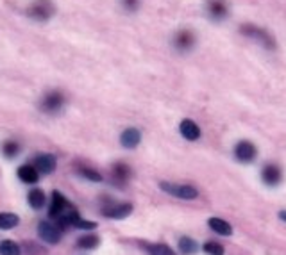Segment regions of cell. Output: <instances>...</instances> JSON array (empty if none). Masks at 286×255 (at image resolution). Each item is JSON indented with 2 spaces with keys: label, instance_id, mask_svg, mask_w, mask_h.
<instances>
[{
  "label": "cell",
  "instance_id": "obj_1",
  "mask_svg": "<svg viewBox=\"0 0 286 255\" xmlns=\"http://www.w3.org/2000/svg\"><path fill=\"white\" fill-rule=\"evenodd\" d=\"M240 32L245 37H249V40L258 41V43L261 45V47H265L266 50H276V40H274V36L270 34V32H266L265 29L256 27V25H252V24H243L242 27H240Z\"/></svg>",
  "mask_w": 286,
  "mask_h": 255
},
{
  "label": "cell",
  "instance_id": "obj_2",
  "mask_svg": "<svg viewBox=\"0 0 286 255\" xmlns=\"http://www.w3.org/2000/svg\"><path fill=\"white\" fill-rule=\"evenodd\" d=\"M159 187L165 193L172 194L181 200H195L199 197V191L193 186H181V184H172V182H161Z\"/></svg>",
  "mask_w": 286,
  "mask_h": 255
},
{
  "label": "cell",
  "instance_id": "obj_3",
  "mask_svg": "<svg viewBox=\"0 0 286 255\" xmlns=\"http://www.w3.org/2000/svg\"><path fill=\"white\" fill-rule=\"evenodd\" d=\"M27 13H29V16L34 18L38 22H47L48 18L56 13V9H54V6H52L50 0H38V2H34L29 7Z\"/></svg>",
  "mask_w": 286,
  "mask_h": 255
},
{
  "label": "cell",
  "instance_id": "obj_4",
  "mask_svg": "<svg viewBox=\"0 0 286 255\" xmlns=\"http://www.w3.org/2000/svg\"><path fill=\"white\" fill-rule=\"evenodd\" d=\"M38 236H40V239H43L45 243H48V245H58V243L61 241V230H59L56 225L48 223V221H41V223L38 225Z\"/></svg>",
  "mask_w": 286,
  "mask_h": 255
},
{
  "label": "cell",
  "instance_id": "obj_5",
  "mask_svg": "<svg viewBox=\"0 0 286 255\" xmlns=\"http://www.w3.org/2000/svg\"><path fill=\"white\" fill-rule=\"evenodd\" d=\"M63 104H65V96L59 91H50L43 96V100H41V111L58 112L63 107Z\"/></svg>",
  "mask_w": 286,
  "mask_h": 255
},
{
  "label": "cell",
  "instance_id": "obj_6",
  "mask_svg": "<svg viewBox=\"0 0 286 255\" xmlns=\"http://www.w3.org/2000/svg\"><path fill=\"white\" fill-rule=\"evenodd\" d=\"M235 155L238 161H242V163H251V161L256 159V155H258V150H256V146L251 143V141H240L238 145L235 146Z\"/></svg>",
  "mask_w": 286,
  "mask_h": 255
},
{
  "label": "cell",
  "instance_id": "obj_7",
  "mask_svg": "<svg viewBox=\"0 0 286 255\" xmlns=\"http://www.w3.org/2000/svg\"><path fill=\"white\" fill-rule=\"evenodd\" d=\"M206 11L213 20H224L229 14V7L225 0H208L206 2Z\"/></svg>",
  "mask_w": 286,
  "mask_h": 255
},
{
  "label": "cell",
  "instance_id": "obj_8",
  "mask_svg": "<svg viewBox=\"0 0 286 255\" xmlns=\"http://www.w3.org/2000/svg\"><path fill=\"white\" fill-rule=\"evenodd\" d=\"M79 220H81V218H79V211L72 204L66 205L65 211H63L61 214L56 218V221H58V225H59V228H66V227H72V225L75 227V223H77Z\"/></svg>",
  "mask_w": 286,
  "mask_h": 255
},
{
  "label": "cell",
  "instance_id": "obj_9",
  "mask_svg": "<svg viewBox=\"0 0 286 255\" xmlns=\"http://www.w3.org/2000/svg\"><path fill=\"white\" fill-rule=\"evenodd\" d=\"M34 168L38 170V173H43V175L52 173L56 168V157L52 153H40L34 159Z\"/></svg>",
  "mask_w": 286,
  "mask_h": 255
},
{
  "label": "cell",
  "instance_id": "obj_10",
  "mask_svg": "<svg viewBox=\"0 0 286 255\" xmlns=\"http://www.w3.org/2000/svg\"><path fill=\"white\" fill-rule=\"evenodd\" d=\"M174 45H175V48H177V50L188 52L195 45V34L191 31H188V29H183V31H179L177 34H175Z\"/></svg>",
  "mask_w": 286,
  "mask_h": 255
},
{
  "label": "cell",
  "instance_id": "obj_11",
  "mask_svg": "<svg viewBox=\"0 0 286 255\" xmlns=\"http://www.w3.org/2000/svg\"><path fill=\"white\" fill-rule=\"evenodd\" d=\"M133 212V205L131 204H118V205H111V207L104 209V216L111 220H122L127 218V216Z\"/></svg>",
  "mask_w": 286,
  "mask_h": 255
},
{
  "label": "cell",
  "instance_id": "obj_12",
  "mask_svg": "<svg viewBox=\"0 0 286 255\" xmlns=\"http://www.w3.org/2000/svg\"><path fill=\"white\" fill-rule=\"evenodd\" d=\"M179 130L183 134V138H186L188 141H195L201 138V129L193 120H183L179 125Z\"/></svg>",
  "mask_w": 286,
  "mask_h": 255
},
{
  "label": "cell",
  "instance_id": "obj_13",
  "mask_svg": "<svg viewBox=\"0 0 286 255\" xmlns=\"http://www.w3.org/2000/svg\"><path fill=\"white\" fill-rule=\"evenodd\" d=\"M68 205V202H66V198L63 197V193H59V191H54L52 193V204H50V211H48V214H50V218H58L59 214H61L63 211H65V207Z\"/></svg>",
  "mask_w": 286,
  "mask_h": 255
},
{
  "label": "cell",
  "instance_id": "obj_14",
  "mask_svg": "<svg viewBox=\"0 0 286 255\" xmlns=\"http://www.w3.org/2000/svg\"><path fill=\"white\" fill-rule=\"evenodd\" d=\"M120 141H122V145L126 146V148H136V146L140 145V141H141L140 130L126 129L122 132V136H120Z\"/></svg>",
  "mask_w": 286,
  "mask_h": 255
},
{
  "label": "cell",
  "instance_id": "obj_15",
  "mask_svg": "<svg viewBox=\"0 0 286 255\" xmlns=\"http://www.w3.org/2000/svg\"><path fill=\"white\" fill-rule=\"evenodd\" d=\"M261 177L269 186H276L277 182H281V170L276 164H266L261 171Z\"/></svg>",
  "mask_w": 286,
  "mask_h": 255
},
{
  "label": "cell",
  "instance_id": "obj_16",
  "mask_svg": "<svg viewBox=\"0 0 286 255\" xmlns=\"http://www.w3.org/2000/svg\"><path fill=\"white\" fill-rule=\"evenodd\" d=\"M18 179L25 184H36L38 179H40V173L34 166H29V164H24V166L18 168Z\"/></svg>",
  "mask_w": 286,
  "mask_h": 255
},
{
  "label": "cell",
  "instance_id": "obj_17",
  "mask_svg": "<svg viewBox=\"0 0 286 255\" xmlns=\"http://www.w3.org/2000/svg\"><path fill=\"white\" fill-rule=\"evenodd\" d=\"M131 177V168L127 166L126 163H116L113 166V181H116L118 184L127 182Z\"/></svg>",
  "mask_w": 286,
  "mask_h": 255
},
{
  "label": "cell",
  "instance_id": "obj_18",
  "mask_svg": "<svg viewBox=\"0 0 286 255\" xmlns=\"http://www.w3.org/2000/svg\"><path fill=\"white\" fill-rule=\"evenodd\" d=\"M208 225H209V227H211V230H214V232H217V234H220V236H231V234H233L231 225H229L225 220L211 218V220L208 221Z\"/></svg>",
  "mask_w": 286,
  "mask_h": 255
},
{
  "label": "cell",
  "instance_id": "obj_19",
  "mask_svg": "<svg viewBox=\"0 0 286 255\" xmlns=\"http://www.w3.org/2000/svg\"><path fill=\"white\" fill-rule=\"evenodd\" d=\"M20 223V218L13 212H0V230H11Z\"/></svg>",
  "mask_w": 286,
  "mask_h": 255
},
{
  "label": "cell",
  "instance_id": "obj_20",
  "mask_svg": "<svg viewBox=\"0 0 286 255\" xmlns=\"http://www.w3.org/2000/svg\"><path fill=\"white\" fill-rule=\"evenodd\" d=\"M29 204H31L32 209H36V211H40V209H43L45 202H47V198H45V193L43 189H32L31 193H29Z\"/></svg>",
  "mask_w": 286,
  "mask_h": 255
},
{
  "label": "cell",
  "instance_id": "obj_21",
  "mask_svg": "<svg viewBox=\"0 0 286 255\" xmlns=\"http://www.w3.org/2000/svg\"><path fill=\"white\" fill-rule=\"evenodd\" d=\"M99 243H100L99 236L86 234V236H82V238H79L77 246H79V248H84V250H93V248H97V246H99Z\"/></svg>",
  "mask_w": 286,
  "mask_h": 255
},
{
  "label": "cell",
  "instance_id": "obj_22",
  "mask_svg": "<svg viewBox=\"0 0 286 255\" xmlns=\"http://www.w3.org/2000/svg\"><path fill=\"white\" fill-rule=\"evenodd\" d=\"M0 255H22V248L20 245L7 239V241L0 243Z\"/></svg>",
  "mask_w": 286,
  "mask_h": 255
},
{
  "label": "cell",
  "instance_id": "obj_23",
  "mask_svg": "<svg viewBox=\"0 0 286 255\" xmlns=\"http://www.w3.org/2000/svg\"><path fill=\"white\" fill-rule=\"evenodd\" d=\"M197 248H199L197 243H195L191 238H181L179 239V250H181V253L191 255V253L197 252Z\"/></svg>",
  "mask_w": 286,
  "mask_h": 255
},
{
  "label": "cell",
  "instance_id": "obj_24",
  "mask_svg": "<svg viewBox=\"0 0 286 255\" xmlns=\"http://www.w3.org/2000/svg\"><path fill=\"white\" fill-rule=\"evenodd\" d=\"M77 173L81 175V177H84V179H88V181H92V182H102V175H100L99 171L92 170V168H79Z\"/></svg>",
  "mask_w": 286,
  "mask_h": 255
},
{
  "label": "cell",
  "instance_id": "obj_25",
  "mask_svg": "<svg viewBox=\"0 0 286 255\" xmlns=\"http://www.w3.org/2000/svg\"><path fill=\"white\" fill-rule=\"evenodd\" d=\"M150 255H175L174 250L168 245H163V243H157V245H150L149 246Z\"/></svg>",
  "mask_w": 286,
  "mask_h": 255
},
{
  "label": "cell",
  "instance_id": "obj_26",
  "mask_svg": "<svg viewBox=\"0 0 286 255\" xmlns=\"http://www.w3.org/2000/svg\"><path fill=\"white\" fill-rule=\"evenodd\" d=\"M18 152H20V145L16 143V141H6L4 143V153H6V157H16Z\"/></svg>",
  "mask_w": 286,
  "mask_h": 255
},
{
  "label": "cell",
  "instance_id": "obj_27",
  "mask_svg": "<svg viewBox=\"0 0 286 255\" xmlns=\"http://www.w3.org/2000/svg\"><path fill=\"white\" fill-rule=\"evenodd\" d=\"M204 252L208 255H224V248H222V245H218V243H206L204 245Z\"/></svg>",
  "mask_w": 286,
  "mask_h": 255
},
{
  "label": "cell",
  "instance_id": "obj_28",
  "mask_svg": "<svg viewBox=\"0 0 286 255\" xmlns=\"http://www.w3.org/2000/svg\"><path fill=\"white\" fill-rule=\"evenodd\" d=\"M75 227L81 228V230H93V228H97V223L90 220H79L77 223H75Z\"/></svg>",
  "mask_w": 286,
  "mask_h": 255
},
{
  "label": "cell",
  "instance_id": "obj_29",
  "mask_svg": "<svg viewBox=\"0 0 286 255\" xmlns=\"http://www.w3.org/2000/svg\"><path fill=\"white\" fill-rule=\"evenodd\" d=\"M122 4L127 11H136L138 6H140V0H122Z\"/></svg>",
  "mask_w": 286,
  "mask_h": 255
},
{
  "label": "cell",
  "instance_id": "obj_30",
  "mask_svg": "<svg viewBox=\"0 0 286 255\" xmlns=\"http://www.w3.org/2000/svg\"><path fill=\"white\" fill-rule=\"evenodd\" d=\"M279 218L283 220V221H286V211H283V212H281V214H279Z\"/></svg>",
  "mask_w": 286,
  "mask_h": 255
}]
</instances>
